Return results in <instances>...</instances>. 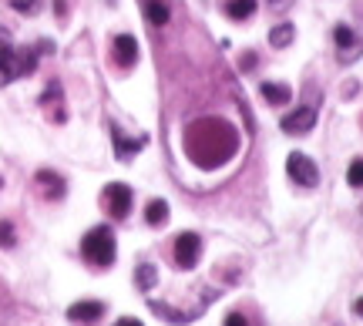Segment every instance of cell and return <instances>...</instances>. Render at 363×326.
I'll list each match as a JSON object with an SVG mask.
<instances>
[{
    "mask_svg": "<svg viewBox=\"0 0 363 326\" xmlns=\"http://www.w3.org/2000/svg\"><path fill=\"white\" fill-rule=\"evenodd\" d=\"M185 152L199 169H219L239 152V131L222 118H199L185 131Z\"/></svg>",
    "mask_w": 363,
    "mask_h": 326,
    "instance_id": "cell-1",
    "label": "cell"
},
{
    "mask_svg": "<svg viewBox=\"0 0 363 326\" xmlns=\"http://www.w3.org/2000/svg\"><path fill=\"white\" fill-rule=\"evenodd\" d=\"M38 51H51V44H38V47H13L7 34L0 30V84L24 78L38 67Z\"/></svg>",
    "mask_w": 363,
    "mask_h": 326,
    "instance_id": "cell-2",
    "label": "cell"
},
{
    "mask_svg": "<svg viewBox=\"0 0 363 326\" xmlns=\"http://www.w3.org/2000/svg\"><path fill=\"white\" fill-rule=\"evenodd\" d=\"M81 256H84V262L94 266V269H108V266H115V259H118L115 232H111L108 225H94V229L81 239Z\"/></svg>",
    "mask_w": 363,
    "mask_h": 326,
    "instance_id": "cell-3",
    "label": "cell"
},
{
    "mask_svg": "<svg viewBox=\"0 0 363 326\" xmlns=\"http://www.w3.org/2000/svg\"><path fill=\"white\" fill-rule=\"evenodd\" d=\"M286 172H289V179L303 189H316L320 185V169H316V162L310 155H303V152H293V155L286 158Z\"/></svg>",
    "mask_w": 363,
    "mask_h": 326,
    "instance_id": "cell-4",
    "label": "cell"
},
{
    "mask_svg": "<svg viewBox=\"0 0 363 326\" xmlns=\"http://www.w3.org/2000/svg\"><path fill=\"white\" fill-rule=\"evenodd\" d=\"M172 256H175V266L179 269H195L199 259H202V235L199 232H182L172 246Z\"/></svg>",
    "mask_w": 363,
    "mask_h": 326,
    "instance_id": "cell-5",
    "label": "cell"
},
{
    "mask_svg": "<svg viewBox=\"0 0 363 326\" xmlns=\"http://www.w3.org/2000/svg\"><path fill=\"white\" fill-rule=\"evenodd\" d=\"M131 189L125 182H111L108 189H104V206H108V212H111V219H125L131 212Z\"/></svg>",
    "mask_w": 363,
    "mask_h": 326,
    "instance_id": "cell-6",
    "label": "cell"
},
{
    "mask_svg": "<svg viewBox=\"0 0 363 326\" xmlns=\"http://www.w3.org/2000/svg\"><path fill=\"white\" fill-rule=\"evenodd\" d=\"M313 125H316V108H310V105L289 111V115H283V121H279V128H283L286 135H303V131H310Z\"/></svg>",
    "mask_w": 363,
    "mask_h": 326,
    "instance_id": "cell-7",
    "label": "cell"
},
{
    "mask_svg": "<svg viewBox=\"0 0 363 326\" xmlns=\"http://www.w3.org/2000/svg\"><path fill=\"white\" fill-rule=\"evenodd\" d=\"M101 316H104V303H98V300H81L67 306V320L71 323L88 326V323H98Z\"/></svg>",
    "mask_w": 363,
    "mask_h": 326,
    "instance_id": "cell-8",
    "label": "cell"
},
{
    "mask_svg": "<svg viewBox=\"0 0 363 326\" xmlns=\"http://www.w3.org/2000/svg\"><path fill=\"white\" fill-rule=\"evenodd\" d=\"M34 185H38V192L48 198V202H57V198H65V192H67L65 179H61V175H54L51 169H40L38 175H34Z\"/></svg>",
    "mask_w": 363,
    "mask_h": 326,
    "instance_id": "cell-9",
    "label": "cell"
},
{
    "mask_svg": "<svg viewBox=\"0 0 363 326\" xmlns=\"http://www.w3.org/2000/svg\"><path fill=\"white\" fill-rule=\"evenodd\" d=\"M40 105L51 108L48 115H51L54 121H57V125H61V121H67V111H65V91H61V84H57V81H51V84H48V91L40 94Z\"/></svg>",
    "mask_w": 363,
    "mask_h": 326,
    "instance_id": "cell-10",
    "label": "cell"
},
{
    "mask_svg": "<svg viewBox=\"0 0 363 326\" xmlns=\"http://www.w3.org/2000/svg\"><path fill=\"white\" fill-rule=\"evenodd\" d=\"M111 51H115L121 67H135V61H138V40L131 38V34H118L111 40Z\"/></svg>",
    "mask_w": 363,
    "mask_h": 326,
    "instance_id": "cell-11",
    "label": "cell"
},
{
    "mask_svg": "<svg viewBox=\"0 0 363 326\" xmlns=\"http://www.w3.org/2000/svg\"><path fill=\"white\" fill-rule=\"evenodd\" d=\"M111 135H115V155L121 158V162H125V158H131L135 152H142V148H145V138H128V135L118 128L115 121H111Z\"/></svg>",
    "mask_w": 363,
    "mask_h": 326,
    "instance_id": "cell-12",
    "label": "cell"
},
{
    "mask_svg": "<svg viewBox=\"0 0 363 326\" xmlns=\"http://www.w3.org/2000/svg\"><path fill=\"white\" fill-rule=\"evenodd\" d=\"M145 222H148V225H165V222H169V202H165V198H152V202H148V206H145Z\"/></svg>",
    "mask_w": 363,
    "mask_h": 326,
    "instance_id": "cell-13",
    "label": "cell"
},
{
    "mask_svg": "<svg viewBox=\"0 0 363 326\" xmlns=\"http://www.w3.org/2000/svg\"><path fill=\"white\" fill-rule=\"evenodd\" d=\"M256 13V0H225V17L229 21H249Z\"/></svg>",
    "mask_w": 363,
    "mask_h": 326,
    "instance_id": "cell-14",
    "label": "cell"
},
{
    "mask_svg": "<svg viewBox=\"0 0 363 326\" xmlns=\"http://www.w3.org/2000/svg\"><path fill=\"white\" fill-rule=\"evenodd\" d=\"M259 91H262V98H266L269 105H289V98H293V91H289L286 84H276V81H266Z\"/></svg>",
    "mask_w": 363,
    "mask_h": 326,
    "instance_id": "cell-15",
    "label": "cell"
},
{
    "mask_svg": "<svg viewBox=\"0 0 363 326\" xmlns=\"http://www.w3.org/2000/svg\"><path fill=\"white\" fill-rule=\"evenodd\" d=\"M145 17H148L152 27L169 24V4L165 0H145Z\"/></svg>",
    "mask_w": 363,
    "mask_h": 326,
    "instance_id": "cell-16",
    "label": "cell"
},
{
    "mask_svg": "<svg viewBox=\"0 0 363 326\" xmlns=\"http://www.w3.org/2000/svg\"><path fill=\"white\" fill-rule=\"evenodd\" d=\"M293 38H296V27L293 24H279L269 30V44L272 47H289L293 44Z\"/></svg>",
    "mask_w": 363,
    "mask_h": 326,
    "instance_id": "cell-17",
    "label": "cell"
},
{
    "mask_svg": "<svg viewBox=\"0 0 363 326\" xmlns=\"http://www.w3.org/2000/svg\"><path fill=\"white\" fill-rule=\"evenodd\" d=\"M135 283H138V289H145V293H148V289L158 283V269L152 266V262L138 266V273H135Z\"/></svg>",
    "mask_w": 363,
    "mask_h": 326,
    "instance_id": "cell-18",
    "label": "cell"
},
{
    "mask_svg": "<svg viewBox=\"0 0 363 326\" xmlns=\"http://www.w3.org/2000/svg\"><path fill=\"white\" fill-rule=\"evenodd\" d=\"M333 40H337L340 51H347L350 44H357V34H353L350 24H337V27H333Z\"/></svg>",
    "mask_w": 363,
    "mask_h": 326,
    "instance_id": "cell-19",
    "label": "cell"
},
{
    "mask_svg": "<svg viewBox=\"0 0 363 326\" xmlns=\"http://www.w3.org/2000/svg\"><path fill=\"white\" fill-rule=\"evenodd\" d=\"M347 182H350L353 189H363V158L350 162V169H347Z\"/></svg>",
    "mask_w": 363,
    "mask_h": 326,
    "instance_id": "cell-20",
    "label": "cell"
},
{
    "mask_svg": "<svg viewBox=\"0 0 363 326\" xmlns=\"http://www.w3.org/2000/svg\"><path fill=\"white\" fill-rule=\"evenodd\" d=\"M0 246L4 249H13L17 246V235H13V225L7 219H0Z\"/></svg>",
    "mask_w": 363,
    "mask_h": 326,
    "instance_id": "cell-21",
    "label": "cell"
},
{
    "mask_svg": "<svg viewBox=\"0 0 363 326\" xmlns=\"http://www.w3.org/2000/svg\"><path fill=\"white\" fill-rule=\"evenodd\" d=\"M13 11L17 13H27V17H34L38 13V0H11Z\"/></svg>",
    "mask_w": 363,
    "mask_h": 326,
    "instance_id": "cell-22",
    "label": "cell"
},
{
    "mask_svg": "<svg viewBox=\"0 0 363 326\" xmlns=\"http://www.w3.org/2000/svg\"><path fill=\"white\" fill-rule=\"evenodd\" d=\"M222 326H249V323H246V316H242V313H229Z\"/></svg>",
    "mask_w": 363,
    "mask_h": 326,
    "instance_id": "cell-23",
    "label": "cell"
},
{
    "mask_svg": "<svg viewBox=\"0 0 363 326\" xmlns=\"http://www.w3.org/2000/svg\"><path fill=\"white\" fill-rule=\"evenodd\" d=\"M115 326H145V323H142V320H135V316H121Z\"/></svg>",
    "mask_w": 363,
    "mask_h": 326,
    "instance_id": "cell-24",
    "label": "cell"
},
{
    "mask_svg": "<svg viewBox=\"0 0 363 326\" xmlns=\"http://www.w3.org/2000/svg\"><path fill=\"white\" fill-rule=\"evenodd\" d=\"M242 57H246V61H242V67H246V71H252V67H256V54H242Z\"/></svg>",
    "mask_w": 363,
    "mask_h": 326,
    "instance_id": "cell-25",
    "label": "cell"
},
{
    "mask_svg": "<svg viewBox=\"0 0 363 326\" xmlns=\"http://www.w3.org/2000/svg\"><path fill=\"white\" fill-rule=\"evenodd\" d=\"M276 11H286V7H293V0H269Z\"/></svg>",
    "mask_w": 363,
    "mask_h": 326,
    "instance_id": "cell-26",
    "label": "cell"
},
{
    "mask_svg": "<svg viewBox=\"0 0 363 326\" xmlns=\"http://www.w3.org/2000/svg\"><path fill=\"white\" fill-rule=\"evenodd\" d=\"M353 310H357V316H363V296L357 300V306H353Z\"/></svg>",
    "mask_w": 363,
    "mask_h": 326,
    "instance_id": "cell-27",
    "label": "cell"
},
{
    "mask_svg": "<svg viewBox=\"0 0 363 326\" xmlns=\"http://www.w3.org/2000/svg\"><path fill=\"white\" fill-rule=\"evenodd\" d=\"M0 185H4V179H0Z\"/></svg>",
    "mask_w": 363,
    "mask_h": 326,
    "instance_id": "cell-28",
    "label": "cell"
}]
</instances>
